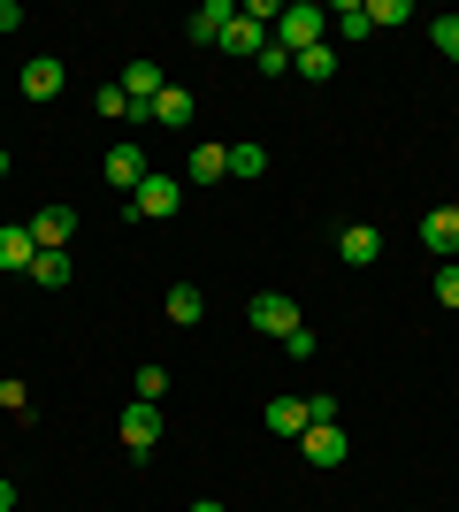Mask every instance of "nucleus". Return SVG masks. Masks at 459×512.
Returning a JSON list of instances; mask_svg holds the SVG:
<instances>
[{"label":"nucleus","instance_id":"6ab92c4d","mask_svg":"<svg viewBox=\"0 0 459 512\" xmlns=\"http://www.w3.org/2000/svg\"><path fill=\"white\" fill-rule=\"evenodd\" d=\"M31 260H39V245H31V230H23V222H8V230H0V268H31Z\"/></svg>","mask_w":459,"mask_h":512},{"label":"nucleus","instance_id":"412c9836","mask_svg":"<svg viewBox=\"0 0 459 512\" xmlns=\"http://www.w3.org/2000/svg\"><path fill=\"white\" fill-rule=\"evenodd\" d=\"M230 176H238V184H261L268 176V146H230Z\"/></svg>","mask_w":459,"mask_h":512},{"label":"nucleus","instance_id":"2f4dec72","mask_svg":"<svg viewBox=\"0 0 459 512\" xmlns=\"http://www.w3.org/2000/svg\"><path fill=\"white\" fill-rule=\"evenodd\" d=\"M0 176H8V146H0Z\"/></svg>","mask_w":459,"mask_h":512},{"label":"nucleus","instance_id":"4be33fe9","mask_svg":"<svg viewBox=\"0 0 459 512\" xmlns=\"http://www.w3.org/2000/svg\"><path fill=\"white\" fill-rule=\"evenodd\" d=\"M131 398H146V406H161V398H169V367H138V375H131Z\"/></svg>","mask_w":459,"mask_h":512},{"label":"nucleus","instance_id":"9d476101","mask_svg":"<svg viewBox=\"0 0 459 512\" xmlns=\"http://www.w3.org/2000/svg\"><path fill=\"white\" fill-rule=\"evenodd\" d=\"M192 115H199V100H192V92H184V85H169V92H161V100H153V107H146V115H138V123H161V130H184V123H192Z\"/></svg>","mask_w":459,"mask_h":512},{"label":"nucleus","instance_id":"f8f14e48","mask_svg":"<svg viewBox=\"0 0 459 512\" xmlns=\"http://www.w3.org/2000/svg\"><path fill=\"white\" fill-rule=\"evenodd\" d=\"M146 184V146H108V192H138Z\"/></svg>","mask_w":459,"mask_h":512},{"label":"nucleus","instance_id":"c85d7f7f","mask_svg":"<svg viewBox=\"0 0 459 512\" xmlns=\"http://www.w3.org/2000/svg\"><path fill=\"white\" fill-rule=\"evenodd\" d=\"M16 23H23V8H16V0H0V31H16Z\"/></svg>","mask_w":459,"mask_h":512},{"label":"nucleus","instance_id":"7c9ffc66","mask_svg":"<svg viewBox=\"0 0 459 512\" xmlns=\"http://www.w3.org/2000/svg\"><path fill=\"white\" fill-rule=\"evenodd\" d=\"M192 512H230V505H215V497H199V505H192Z\"/></svg>","mask_w":459,"mask_h":512},{"label":"nucleus","instance_id":"cd10ccee","mask_svg":"<svg viewBox=\"0 0 459 512\" xmlns=\"http://www.w3.org/2000/svg\"><path fill=\"white\" fill-rule=\"evenodd\" d=\"M437 306H459V268H437Z\"/></svg>","mask_w":459,"mask_h":512},{"label":"nucleus","instance_id":"6e6552de","mask_svg":"<svg viewBox=\"0 0 459 512\" xmlns=\"http://www.w3.org/2000/svg\"><path fill=\"white\" fill-rule=\"evenodd\" d=\"M268 436H284V444H299L306 428H314V413H306V398H268Z\"/></svg>","mask_w":459,"mask_h":512},{"label":"nucleus","instance_id":"5701e85b","mask_svg":"<svg viewBox=\"0 0 459 512\" xmlns=\"http://www.w3.org/2000/svg\"><path fill=\"white\" fill-rule=\"evenodd\" d=\"M92 107H100V123H138V107L123 100V85H100V100H92Z\"/></svg>","mask_w":459,"mask_h":512},{"label":"nucleus","instance_id":"9b49d317","mask_svg":"<svg viewBox=\"0 0 459 512\" xmlns=\"http://www.w3.org/2000/svg\"><path fill=\"white\" fill-rule=\"evenodd\" d=\"M337 260H345V268H375V260H383V230H368V222H352V230L337 237Z\"/></svg>","mask_w":459,"mask_h":512},{"label":"nucleus","instance_id":"aec40b11","mask_svg":"<svg viewBox=\"0 0 459 512\" xmlns=\"http://www.w3.org/2000/svg\"><path fill=\"white\" fill-rule=\"evenodd\" d=\"M199 314H207V291H199V283H169V321L176 329H192Z\"/></svg>","mask_w":459,"mask_h":512},{"label":"nucleus","instance_id":"dca6fc26","mask_svg":"<svg viewBox=\"0 0 459 512\" xmlns=\"http://www.w3.org/2000/svg\"><path fill=\"white\" fill-rule=\"evenodd\" d=\"M23 276L39 283V291H69V276H77V260H69V253H39L31 268H23Z\"/></svg>","mask_w":459,"mask_h":512},{"label":"nucleus","instance_id":"f03ea898","mask_svg":"<svg viewBox=\"0 0 459 512\" xmlns=\"http://www.w3.org/2000/svg\"><path fill=\"white\" fill-rule=\"evenodd\" d=\"M245 321H253L261 337H276V344H284L291 329H306V321H299V306H291V291H253V306H245Z\"/></svg>","mask_w":459,"mask_h":512},{"label":"nucleus","instance_id":"bb28decb","mask_svg":"<svg viewBox=\"0 0 459 512\" xmlns=\"http://www.w3.org/2000/svg\"><path fill=\"white\" fill-rule=\"evenodd\" d=\"M0 406H8V413H23V406H31V390H23L16 375H0Z\"/></svg>","mask_w":459,"mask_h":512},{"label":"nucleus","instance_id":"393cba45","mask_svg":"<svg viewBox=\"0 0 459 512\" xmlns=\"http://www.w3.org/2000/svg\"><path fill=\"white\" fill-rule=\"evenodd\" d=\"M253 69H261V77H291V54H284V46H276V39H268L261 54H253Z\"/></svg>","mask_w":459,"mask_h":512},{"label":"nucleus","instance_id":"20e7f679","mask_svg":"<svg viewBox=\"0 0 459 512\" xmlns=\"http://www.w3.org/2000/svg\"><path fill=\"white\" fill-rule=\"evenodd\" d=\"M23 230H31V245H39V253H69V237H77V207H39Z\"/></svg>","mask_w":459,"mask_h":512},{"label":"nucleus","instance_id":"0eeeda50","mask_svg":"<svg viewBox=\"0 0 459 512\" xmlns=\"http://www.w3.org/2000/svg\"><path fill=\"white\" fill-rule=\"evenodd\" d=\"M62 85H69V69L54 62V54H31V62H23V100H62Z\"/></svg>","mask_w":459,"mask_h":512},{"label":"nucleus","instance_id":"f257e3e1","mask_svg":"<svg viewBox=\"0 0 459 512\" xmlns=\"http://www.w3.org/2000/svg\"><path fill=\"white\" fill-rule=\"evenodd\" d=\"M268 39L284 46V54H306V46L329 39V8H314V0H284V16H276V31Z\"/></svg>","mask_w":459,"mask_h":512},{"label":"nucleus","instance_id":"39448f33","mask_svg":"<svg viewBox=\"0 0 459 512\" xmlns=\"http://www.w3.org/2000/svg\"><path fill=\"white\" fill-rule=\"evenodd\" d=\"M123 444H131V459H146V451L161 444V406L131 398V406H123Z\"/></svg>","mask_w":459,"mask_h":512},{"label":"nucleus","instance_id":"f3484780","mask_svg":"<svg viewBox=\"0 0 459 512\" xmlns=\"http://www.w3.org/2000/svg\"><path fill=\"white\" fill-rule=\"evenodd\" d=\"M329 31L360 46V39H368V31H375V23H368V0H337V8H329Z\"/></svg>","mask_w":459,"mask_h":512},{"label":"nucleus","instance_id":"1a4fd4ad","mask_svg":"<svg viewBox=\"0 0 459 512\" xmlns=\"http://www.w3.org/2000/svg\"><path fill=\"white\" fill-rule=\"evenodd\" d=\"M230 23H238V0H199V8H192V23H184V31H192L199 46H215L222 31H230Z\"/></svg>","mask_w":459,"mask_h":512},{"label":"nucleus","instance_id":"a878e982","mask_svg":"<svg viewBox=\"0 0 459 512\" xmlns=\"http://www.w3.org/2000/svg\"><path fill=\"white\" fill-rule=\"evenodd\" d=\"M406 16H414L406 0H368V23H375V31H383V23H406Z\"/></svg>","mask_w":459,"mask_h":512},{"label":"nucleus","instance_id":"b1692460","mask_svg":"<svg viewBox=\"0 0 459 512\" xmlns=\"http://www.w3.org/2000/svg\"><path fill=\"white\" fill-rule=\"evenodd\" d=\"M429 39H437L444 62H459V16H437V23H429Z\"/></svg>","mask_w":459,"mask_h":512},{"label":"nucleus","instance_id":"473e14b6","mask_svg":"<svg viewBox=\"0 0 459 512\" xmlns=\"http://www.w3.org/2000/svg\"><path fill=\"white\" fill-rule=\"evenodd\" d=\"M452 214H459V192H452Z\"/></svg>","mask_w":459,"mask_h":512},{"label":"nucleus","instance_id":"7ed1b4c3","mask_svg":"<svg viewBox=\"0 0 459 512\" xmlns=\"http://www.w3.org/2000/svg\"><path fill=\"white\" fill-rule=\"evenodd\" d=\"M176 207H184V184H176V176H161V169H146V184L131 192V207H123V214H138V222H161V214H176Z\"/></svg>","mask_w":459,"mask_h":512},{"label":"nucleus","instance_id":"423d86ee","mask_svg":"<svg viewBox=\"0 0 459 512\" xmlns=\"http://www.w3.org/2000/svg\"><path fill=\"white\" fill-rule=\"evenodd\" d=\"M299 451H306V467H337V459H345V421H314V428H306V436H299Z\"/></svg>","mask_w":459,"mask_h":512},{"label":"nucleus","instance_id":"4468645a","mask_svg":"<svg viewBox=\"0 0 459 512\" xmlns=\"http://www.w3.org/2000/svg\"><path fill=\"white\" fill-rule=\"evenodd\" d=\"M215 46L230 54V62H238V54H261V46H268V23H253V16H245V0H238V23H230Z\"/></svg>","mask_w":459,"mask_h":512},{"label":"nucleus","instance_id":"c756f323","mask_svg":"<svg viewBox=\"0 0 459 512\" xmlns=\"http://www.w3.org/2000/svg\"><path fill=\"white\" fill-rule=\"evenodd\" d=\"M8 505H16V482H8V474H0V512H8Z\"/></svg>","mask_w":459,"mask_h":512},{"label":"nucleus","instance_id":"a211bd4d","mask_svg":"<svg viewBox=\"0 0 459 512\" xmlns=\"http://www.w3.org/2000/svg\"><path fill=\"white\" fill-rule=\"evenodd\" d=\"M184 176H192V184H222V176H230V146H192Z\"/></svg>","mask_w":459,"mask_h":512},{"label":"nucleus","instance_id":"ddd939ff","mask_svg":"<svg viewBox=\"0 0 459 512\" xmlns=\"http://www.w3.org/2000/svg\"><path fill=\"white\" fill-rule=\"evenodd\" d=\"M421 245H429L437 260H459V214H452V207L421 214Z\"/></svg>","mask_w":459,"mask_h":512},{"label":"nucleus","instance_id":"2eb2a0df","mask_svg":"<svg viewBox=\"0 0 459 512\" xmlns=\"http://www.w3.org/2000/svg\"><path fill=\"white\" fill-rule=\"evenodd\" d=\"M291 77H306V85H329L337 77V46H306V54H291Z\"/></svg>","mask_w":459,"mask_h":512}]
</instances>
